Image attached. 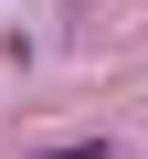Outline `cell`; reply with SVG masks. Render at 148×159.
<instances>
[{
  "mask_svg": "<svg viewBox=\"0 0 148 159\" xmlns=\"http://www.w3.org/2000/svg\"><path fill=\"white\" fill-rule=\"evenodd\" d=\"M32 159H116L106 138H85V148H32Z\"/></svg>",
  "mask_w": 148,
  "mask_h": 159,
  "instance_id": "6da1fadb",
  "label": "cell"
}]
</instances>
